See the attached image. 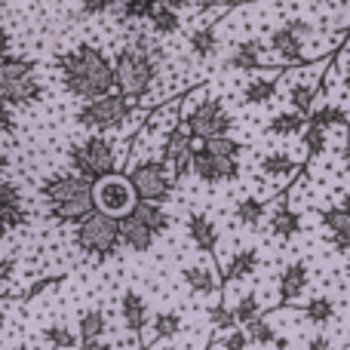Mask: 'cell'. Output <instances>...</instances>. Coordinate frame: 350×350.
Here are the masks:
<instances>
[{
    "label": "cell",
    "mask_w": 350,
    "mask_h": 350,
    "mask_svg": "<svg viewBox=\"0 0 350 350\" xmlns=\"http://www.w3.org/2000/svg\"><path fill=\"white\" fill-rule=\"evenodd\" d=\"M265 215H267V203H265V200H258V197L240 200V203H237V209H234V218L243 224V228H258Z\"/></svg>",
    "instance_id": "836d02e7"
},
{
    "label": "cell",
    "mask_w": 350,
    "mask_h": 350,
    "mask_svg": "<svg viewBox=\"0 0 350 350\" xmlns=\"http://www.w3.org/2000/svg\"><path fill=\"white\" fill-rule=\"evenodd\" d=\"M243 329H246V335H249V341H252V345H280L277 329H273L271 323L265 320V317H255V320H249Z\"/></svg>",
    "instance_id": "d590c367"
},
{
    "label": "cell",
    "mask_w": 350,
    "mask_h": 350,
    "mask_svg": "<svg viewBox=\"0 0 350 350\" xmlns=\"http://www.w3.org/2000/svg\"><path fill=\"white\" fill-rule=\"evenodd\" d=\"M28 221V209L22 203V191L16 181L0 178V237H10Z\"/></svg>",
    "instance_id": "9a60e30c"
},
{
    "label": "cell",
    "mask_w": 350,
    "mask_h": 350,
    "mask_svg": "<svg viewBox=\"0 0 350 350\" xmlns=\"http://www.w3.org/2000/svg\"><path fill=\"white\" fill-rule=\"evenodd\" d=\"M304 350H335V347H332V341H329L326 335H317V338L308 341V347Z\"/></svg>",
    "instance_id": "7dc6e473"
},
{
    "label": "cell",
    "mask_w": 350,
    "mask_h": 350,
    "mask_svg": "<svg viewBox=\"0 0 350 350\" xmlns=\"http://www.w3.org/2000/svg\"><path fill=\"white\" fill-rule=\"evenodd\" d=\"M43 203H46L49 218L55 221H74L86 218L96 209V200H92V178L80 172H62L53 178L43 181L40 187Z\"/></svg>",
    "instance_id": "3957f363"
},
{
    "label": "cell",
    "mask_w": 350,
    "mask_h": 350,
    "mask_svg": "<svg viewBox=\"0 0 350 350\" xmlns=\"http://www.w3.org/2000/svg\"><path fill=\"white\" fill-rule=\"evenodd\" d=\"M185 230H187V237H191V243L200 249V252H215V246H218V224L212 221L206 212H191L187 215V221H185Z\"/></svg>",
    "instance_id": "ffe728a7"
},
{
    "label": "cell",
    "mask_w": 350,
    "mask_h": 350,
    "mask_svg": "<svg viewBox=\"0 0 350 350\" xmlns=\"http://www.w3.org/2000/svg\"><path fill=\"white\" fill-rule=\"evenodd\" d=\"M261 65H267L265 62V43L255 40V37L240 40L234 46V53L228 55V68H234V71H258Z\"/></svg>",
    "instance_id": "603a6c76"
},
{
    "label": "cell",
    "mask_w": 350,
    "mask_h": 350,
    "mask_svg": "<svg viewBox=\"0 0 350 350\" xmlns=\"http://www.w3.org/2000/svg\"><path fill=\"white\" fill-rule=\"evenodd\" d=\"M280 77L283 74L273 71V74H252V77L243 83V102L246 105H267L280 90Z\"/></svg>",
    "instance_id": "cb8c5ba5"
},
{
    "label": "cell",
    "mask_w": 350,
    "mask_h": 350,
    "mask_svg": "<svg viewBox=\"0 0 350 350\" xmlns=\"http://www.w3.org/2000/svg\"><path fill=\"white\" fill-rule=\"evenodd\" d=\"M133 114L135 98L123 96V92H105V96L83 102V108L74 114V123L83 129H96V133H111V129H120L123 123H129Z\"/></svg>",
    "instance_id": "8992f818"
},
{
    "label": "cell",
    "mask_w": 350,
    "mask_h": 350,
    "mask_svg": "<svg viewBox=\"0 0 350 350\" xmlns=\"http://www.w3.org/2000/svg\"><path fill=\"white\" fill-rule=\"evenodd\" d=\"M10 46H12V37H10V31H6L3 25H0V62H3L6 55H10Z\"/></svg>",
    "instance_id": "bcb514c9"
},
{
    "label": "cell",
    "mask_w": 350,
    "mask_h": 350,
    "mask_svg": "<svg viewBox=\"0 0 350 350\" xmlns=\"http://www.w3.org/2000/svg\"><path fill=\"white\" fill-rule=\"evenodd\" d=\"M341 160H345V170L350 172V139L345 142V151H341Z\"/></svg>",
    "instance_id": "816d5d0a"
},
{
    "label": "cell",
    "mask_w": 350,
    "mask_h": 350,
    "mask_svg": "<svg viewBox=\"0 0 350 350\" xmlns=\"http://www.w3.org/2000/svg\"><path fill=\"white\" fill-rule=\"evenodd\" d=\"M181 332H185V320H181L178 310H160V314L148 323L145 345H151V341H172V338H178Z\"/></svg>",
    "instance_id": "484cf974"
},
{
    "label": "cell",
    "mask_w": 350,
    "mask_h": 350,
    "mask_svg": "<svg viewBox=\"0 0 350 350\" xmlns=\"http://www.w3.org/2000/svg\"><path fill=\"white\" fill-rule=\"evenodd\" d=\"M120 234H123V246L133 249V252H148V249L157 243V230L139 215V212H129V215L120 218Z\"/></svg>",
    "instance_id": "ac0fdd59"
},
{
    "label": "cell",
    "mask_w": 350,
    "mask_h": 350,
    "mask_svg": "<svg viewBox=\"0 0 350 350\" xmlns=\"http://www.w3.org/2000/svg\"><path fill=\"white\" fill-rule=\"evenodd\" d=\"M166 6H172V10H191V6H197V3H209V0H163Z\"/></svg>",
    "instance_id": "c3c4849f"
},
{
    "label": "cell",
    "mask_w": 350,
    "mask_h": 350,
    "mask_svg": "<svg viewBox=\"0 0 350 350\" xmlns=\"http://www.w3.org/2000/svg\"><path fill=\"white\" fill-rule=\"evenodd\" d=\"M314 34L304 18H292V22L280 25L267 37V49L280 59V68H301L304 65V40Z\"/></svg>",
    "instance_id": "30bf717a"
},
{
    "label": "cell",
    "mask_w": 350,
    "mask_h": 350,
    "mask_svg": "<svg viewBox=\"0 0 350 350\" xmlns=\"http://www.w3.org/2000/svg\"><path fill=\"white\" fill-rule=\"evenodd\" d=\"M148 22H151V31H154V34H160V37H170V34H175V31L181 28V16H178V10L166 6L163 0H160L157 6H154V12L148 16Z\"/></svg>",
    "instance_id": "4dcf8cb0"
},
{
    "label": "cell",
    "mask_w": 350,
    "mask_h": 350,
    "mask_svg": "<svg viewBox=\"0 0 350 350\" xmlns=\"http://www.w3.org/2000/svg\"><path fill=\"white\" fill-rule=\"evenodd\" d=\"M133 187L139 193V200H151V203H166L172 197L175 187V175L163 160H139L129 170Z\"/></svg>",
    "instance_id": "8fae6325"
},
{
    "label": "cell",
    "mask_w": 350,
    "mask_h": 350,
    "mask_svg": "<svg viewBox=\"0 0 350 350\" xmlns=\"http://www.w3.org/2000/svg\"><path fill=\"white\" fill-rule=\"evenodd\" d=\"M252 341H249V335H246V329H240V326H234L230 332H224V338L218 341V347L221 350H246Z\"/></svg>",
    "instance_id": "b9f144b4"
},
{
    "label": "cell",
    "mask_w": 350,
    "mask_h": 350,
    "mask_svg": "<svg viewBox=\"0 0 350 350\" xmlns=\"http://www.w3.org/2000/svg\"><path fill=\"white\" fill-rule=\"evenodd\" d=\"M108 332V317H105V310L102 308H86V310H80V317H77V335H80V341H96V338H102V335Z\"/></svg>",
    "instance_id": "f1b7e54d"
},
{
    "label": "cell",
    "mask_w": 350,
    "mask_h": 350,
    "mask_svg": "<svg viewBox=\"0 0 350 350\" xmlns=\"http://www.w3.org/2000/svg\"><path fill=\"white\" fill-rule=\"evenodd\" d=\"M258 172L265 178H271L277 187H286V181H292L298 172H301V163L292 160L289 154H265L258 160Z\"/></svg>",
    "instance_id": "7402d4cb"
},
{
    "label": "cell",
    "mask_w": 350,
    "mask_h": 350,
    "mask_svg": "<svg viewBox=\"0 0 350 350\" xmlns=\"http://www.w3.org/2000/svg\"><path fill=\"white\" fill-rule=\"evenodd\" d=\"M3 326H6V314H3V308H0V332H3Z\"/></svg>",
    "instance_id": "db71d44e"
},
{
    "label": "cell",
    "mask_w": 350,
    "mask_h": 350,
    "mask_svg": "<svg viewBox=\"0 0 350 350\" xmlns=\"http://www.w3.org/2000/svg\"><path fill=\"white\" fill-rule=\"evenodd\" d=\"M92 200H96V209L108 212V215H114V218H123L135 209L139 193H135L129 175L114 170V172H108V175L92 181Z\"/></svg>",
    "instance_id": "ba28073f"
},
{
    "label": "cell",
    "mask_w": 350,
    "mask_h": 350,
    "mask_svg": "<svg viewBox=\"0 0 350 350\" xmlns=\"http://www.w3.org/2000/svg\"><path fill=\"white\" fill-rule=\"evenodd\" d=\"M74 350H83V345H80V347H74Z\"/></svg>",
    "instance_id": "11a10c76"
},
{
    "label": "cell",
    "mask_w": 350,
    "mask_h": 350,
    "mask_svg": "<svg viewBox=\"0 0 350 350\" xmlns=\"http://www.w3.org/2000/svg\"><path fill=\"white\" fill-rule=\"evenodd\" d=\"M163 59L166 53L154 37L135 34L133 43H126L114 59V90L139 102L142 96H148L154 90Z\"/></svg>",
    "instance_id": "7a4b0ae2"
},
{
    "label": "cell",
    "mask_w": 350,
    "mask_h": 350,
    "mask_svg": "<svg viewBox=\"0 0 350 350\" xmlns=\"http://www.w3.org/2000/svg\"><path fill=\"white\" fill-rule=\"evenodd\" d=\"M308 123H317V126H323V129L347 126V114H345L341 108H335V105H323V108L310 111V114H308Z\"/></svg>",
    "instance_id": "8d00e7d4"
},
{
    "label": "cell",
    "mask_w": 350,
    "mask_h": 350,
    "mask_svg": "<svg viewBox=\"0 0 350 350\" xmlns=\"http://www.w3.org/2000/svg\"><path fill=\"white\" fill-rule=\"evenodd\" d=\"M43 86L37 80V65L31 59H18V55H6L0 62V102L12 105V108H25L40 98Z\"/></svg>",
    "instance_id": "5b68a950"
},
{
    "label": "cell",
    "mask_w": 350,
    "mask_h": 350,
    "mask_svg": "<svg viewBox=\"0 0 350 350\" xmlns=\"http://www.w3.org/2000/svg\"><path fill=\"white\" fill-rule=\"evenodd\" d=\"M55 65L62 74V86L80 102L114 90V62H108V55L92 43H77L74 49L62 53Z\"/></svg>",
    "instance_id": "6da1fadb"
},
{
    "label": "cell",
    "mask_w": 350,
    "mask_h": 350,
    "mask_svg": "<svg viewBox=\"0 0 350 350\" xmlns=\"http://www.w3.org/2000/svg\"><path fill=\"white\" fill-rule=\"evenodd\" d=\"M347 273H350V261H347Z\"/></svg>",
    "instance_id": "9f6ffc18"
},
{
    "label": "cell",
    "mask_w": 350,
    "mask_h": 350,
    "mask_svg": "<svg viewBox=\"0 0 350 350\" xmlns=\"http://www.w3.org/2000/svg\"><path fill=\"white\" fill-rule=\"evenodd\" d=\"M267 212H271V221H267L271 237H277V240L286 243V240H295V237L301 234V215L286 203V197L271 200V203H267Z\"/></svg>",
    "instance_id": "2e32d148"
},
{
    "label": "cell",
    "mask_w": 350,
    "mask_h": 350,
    "mask_svg": "<svg viewBox=\"0 0 350 350\" xmlns=\"http://www.w3.org/2000/svg\"><path fill=\"white\" fill-rule=\"evenodd\" d=\"M12 277H16V258H10V255H0V286H6Z\"/></svg>",
    "instance_id": "ee69618b"
},
{
    "label": "cell",
    "mask_w": 350,
    "mask_h": 350,
    "mask_svg": "<svg viewBox=\"0 0 350 350\" xmlns=\"http://www.w3.org/2000/svg\"><path fill=\"white\" fill-rule=\"evenodd\" d=\"M157 3L160 0H114L111 16L120 18V22H142V18L151 16Z\"/></svg>",
    "instance_id": "f546056e"
},
{
    "label": "cell",
    "mask_w": 350,
    "mask_h": 350,
    "mask_svg": "<svg viewBox=\"0 0 350 350\" xmlns=\"http://www.w3.org/2000/svg\"><path fill=\"white\" fill-rule=\"evenodd\" d=\"M193 135L191 129L185 126V123H178V126L170 129V135H166V145H163V163L172 170L175 178H185V175L193 172V151H197V145H193Z\"/></svg>",
    "instance_id": "7c38bea8"
},
{
    "label": "cell",
    "mask_w": 350,
    "mask_h": 350,
    "mask_svg": "<svg viewBox=\"0 0 350 350\" xmlns=\"http://www.w3.org/2000/svg\"><path fill=\"white\" fill-rule=\"evenodd\" d=\"M258 265H261V255H258V249H237L234 255H230V261H224V280L228 283H237V280H246V277H252L255 271H258Z\"/></svg>",
    "instance_id": "4316f807"
},
{
    "label": "cell",
    "mask_w": 350,
    "mask_h": 350,
    "mask_svg": "<svg viewBox=\"0 0 350 350\" xmlns=\"http://www.w3.org/2000/svg\"><path fill=\"white\" fill-rule=\"evenodd\" d=\"M338 59H341V74H345V86H347V92H350V40L345 43V53H341Z\"/></svg>",
    "instance_id": "f6af8a7d"
},
{
    "label": "cell",
    "mask_w": 350,
    "mask_h": 350,
    "mask_svg": "<svg viewBox=\"0 0 350 350\" xmlns=\"http://www.w3.org/2000/svg\"><path fill=\"white\" fill-rule=\"evenodd\" d=\"M74 243H77V249L83 255L108 261L111 255H117V249L123 246L120 218L108 215V212H102V209H92L90 215L74 224Z\"/></svg>",
    "instance_id": "277c9868"
},
{
    "label": "cell",
    "mask_w": 350,
    "mask_h": 350,
    "mask_svg": "<svg viewBox=\"0 0 350 350\" xmlns=\"http://www.w3.org/2000/svg\"><path fill=\"white\" fill-rule=\"evenodd\" d=\"M209 323L215 326V332H230L234 326H240V323H237V314L230 308H224V304H212L209 308Z\"/></svg>",
    "instance_id": "60d3db41"
},
{
    "label": "cell",
    "mask_w": 350,
    "mask_h": 350,
    "mask_svg": "<svg viewBox=\"0 0 350 350\" xmlns=\"http://www.w3.org/2000/svg\"><path fill=\"white\" fill-rule=\"evenodd\" d=\"M12 129H16V117H12V105L0 102V139H3V135H10Z\"/></svg>",
    "instance_id": "7bdbcfd3"
},
{
    "label": "cell",
    "mask_w": 350,
    "mask_h": 350,
    "mask_svg": "<svg viewBox=\"0 0 350 350\" xmlns=\"http://www.w3.org/2000/svg\"><path fill=\"white\" fill-rule=\"evenodd\" d=\"M6 166H10V157H6V154H0V172H3Z\"/></svg>",
    "instance_id": "f5cc1de1"
},
{
    "label": "cell",
    "mask_w": 350,
    "mask_h": 350,
    "mask_svg": "<svg viewBox=\"0 0 350 350\" xmlns=\"http://www.w3.org/2000/svg\"><path fill=\"white\" fill-rule=\"evenodd\" d=\"M181 280H185V286L193 292V295L218 298V292H221V277H218L215 265H206V261L185 265L181 267Z\"/></svg>",
    "instance_id": "e0dca14e"
},
{
    "label": "cell",
    "mask_w": 350,
    "mask_h": 350,
    "mask_svg": "<svg viewBox=\"0 0 350 350\" xmlns=\"http://www.w3.org/2000/svg\"><path fill=\"white\" fill-rule=\"evenodd\" d=\"M304 126H308V117L301 114V111H277V114L267 120V135H273V139H289V135H298L304 133Z\"/></svg>",
    "instance_id": "83f0119b"
},
{
    "label": "cell",
    "mask_w": 350,
    "mask_h": 350,
    "mask_svg": "<svg viewBox=\"0 0 350 350\" xmlns=\"http://www.w3.org/2000/svg\"><path fill=\"white\" fill-rule=\"evenodd\" d=\"M326 65H329V59L310 62V65H304V71H295L298 77L292 80V86H289V105L295 111H301V114H310V111H314V98L323 86Z\"/></svg>",
    "instance_id": "5bb4252c"
},
{
    "label": "cell",
    "mask_w": 350,
    "mask_h": 350,
    "mask_svg": "<svg viewBox=\"0 0 350 350\" xmlns=\"http://www.w3.org/2000/svg\"><path fill=\"white\" fill-rule=\"evenodd\" d=\"M323 224H326L335 246H338L341 252H350V197L341 200L338 206L323 209Z\"/></svg>",
    "instance_id": "d6986e66"
},
{
    "label": "cell",
    "mask_w": 350,
    "mask_h": 350,
    "mask_svg": "<svg viewBox=\"0 0 350 350\" xmlns=\"http://www.w3.org/2000/svg\"><path fill=\"white\" fill-rule=\"evenodd\" d=\"M120 314H123V323L133 335H142L148 329V301L139 295L135 289H126L120 298Z\"/></svg>",
    "instance_id": "d4e9b609"
},
{
    "label": "cell",
    "mask_w": 350,
    "mask_h": 350,
    "mask_svg": "<svg viewBox=\"0 0 350 350\" xmlns=\"http://www.w3.org/2000/svg\"><path fill=\"white\" fill-rule=\"evenodd\" d=\"M301 142H304V151H308V157H320V154L329 148V129L317 126V123H308V126H304Z\"/></svg>",
    "instance_id": "74e56055"
},
{
    "label": "cell",
    "mask_w": 350,
    "mask_h": 350,
    "mask_svg": "<svg viewBox=\"0 0 350 350\" xmlns=\"http://www.w3.org/2000/svg\"><path fill=\"white\" fill-rule=\"evenodd\" d=\"M83 350H114V347H111V345H105L102 338H96V341H86Z\"/></svg>",
    "instance_id": "681fc988"
},
{
    "label": "cell",
    "mask_w": 350,
    "mask_h": 350,
    "mask_svg": "<svg viewBox=\"0 0 350 350\" xmlns=\"http://www.w3.org/2000/svg\"><path fill=\"white\" fill-rule=\"evenodd\" d=\"M40 335L53 350H74V347L83 345L80 335H77V329H68L65 323H53V326H46Z\"/></svg>",
    "instance_id": "d6a6232c"
},
{
    "label": "cell",
    "mask_w": 350,
    "mask_h": 350,
    "mask_svg": "<svg viewBox=\"0 0 350 350\" xmlns=\"http://www.w3.org/2000/svg\"><path fill=\"white\" fill-rule=\"evenodd\" d=\"M203 148H206V151H212V154H221V157H240V154L246 151V148H243V142L230 139V135L206 139V142H203Z\"/></svg>",
    "instance_id": "ab89813d"
},
{
    "label": "cell",
    "mask_w": 350,
    "mask_h": 350,
    "mask_svg": "<svg viewBox=\"0 0 350 350\" xmlns=\"http://www.w3.org/2000/svg\"><path fill=\"white\" fill-rule=\"evenodd\" d=\"M145 350H175L170 341H151V345H145Z\"/></svg>",
    "instance_id": "f907efd6"
},
{
    "label": "cell",
    "mask_w": 350,
    "mask_h": 350,
    "mask_svg": "<svg viewBox=\"0 0 350 350\" xmlns=\"http://www.w3.org/2000/svg\"><path fill=\"white\" fill-rule=\"evenodd\" d=\"M193 175L203 185H228L240 175V160L237 157H221V154L206 151L203 145L193 151Z\"/></svg>",
    "instance_id": "4fadbf2b"
},
{
    "label": "cell",
    "mask_w": 350,
    "mask_h": 350,
    "mask_svg": "<svg viewBox=\"0 0 350 350\" xmlns=\"http://www.w3.org/2000/svg\"><path fill=\"white\" fill-rule=\"evenodd\" d=\"M68 160H71L74 172L96 181V178H102V175L114 172L117 166H120L123 154L111 135H90V139H83L80 145H74L71 151H68Z\"/></svg>",
    "instance_id": "52a82bcc"
},
{
    "label": "cell",
    "mask_w": 350,
    "mask_h": 350,
    "mask_svg": "<svg viewBox=\"0 0 350 350\" xmlns=\"http://www.w3.org/2000/svg\"><path fill=\"white\" fill-rule=\"evenodd\" d=\"M185 126L191 129L193 139H218V135H230L234 129V117H230L228 105L221 98H203L185 114Z\"/></svg>",
    "instance_id": "9c48e42d"
},
{
    "label": "cell",
    "mask_w": 350,
    "mask_h": 350,
    "mask_svg": "<svg viewBox=\"0 0 350 350\" xmlns=\"http://www.w3.org/2000/svg\"><path fill=\"white\" fill-rule=\"evenodd\" d=\"M187 46H191V53L197 55V59H212L218 49V37H215V28H212L209 22L200 25L197 31H191V37H187Z\"/></svg>",
    "instance_id": "1f68e13d"
},
{
    "label": "cell",
    "mask_w": 350,
    "mask_h": 350,
    "mask_svg": "<svg viewBox=\"0 0 350 350\" xmlns=\"http://www.w3.org/2000/svg\"><path fill=\"white\" fill-rule=\"evenodd\" d=\"M234 314H237V323L240 326H246L249 320H255V317H261V301L255 292H246V295H240V301L234 304Z\"/></svg>",
    "instance_id": "f35d334b"
},
{
    "label": "cell",
    "mask_w": 350,
    "mask_h": 350,
    "mask_svg": "<svg viewBox=\"0 0 350 350\" xmlns=\"http://www.w3.org/2000/svg\"><path fill=\"white\" fill-rule=\"evenodd\" d=\"M301 314H304V320H310L314 326H326V323L335 317V304H332V298L317 295V298H310V301L304 304Z\"/></svg>",
    "instance_id": "e575fe53"
},
{
    "label": "cell",
    "mask_w": 350,
    "mask_h": 350,
    "mask_svg": "<svg viewBox=\"0 0 350 350\" xmlns=\"http://www.w3.org/2000/svg\"><path fill=\"white\" fill-rule=\"evenodd\" d=\"M310 286V271L304 261H292L280 273V304H292L295 298L304 295V289Z\"/></svg>",
    "instance_id": "44dd1931"
}]
</instances>
